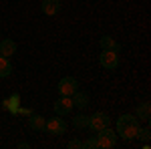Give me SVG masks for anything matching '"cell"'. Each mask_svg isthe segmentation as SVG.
Here are the masks:
<instances>
[{"instance_id":"5bb4252c","label":"cell","mask_w":151,"mask_h":149,"mask_svg":"<svg viewBox=\"0 0 151 149\" xmlns=\"http://www.w3.org/2000/svg\"><path fill=\"white\" fill-rule=\"evenodd\" d=\"M10 73H12L10 58H8V57H2V55H0V79H4V77H8Z\"/></svg>"},{"instance_id":"7c38bea8","label":"cell","mask_w":151,"mask_h":149,"mask_svg":"<svg viewBox=\"0 0 151 149\" xmlns=\"http://www.w3.org/2000/svg\"><path fill=\"white\" fill-rule=\"evenodd\" d=\"M70 99H73V105H75V107H79V109H85V107L89 105V95H87V93H81L79 89L73 93V97H70Z\"/></svg>"},{"instance_id":"9a60e30c","label":"cell","mask_w":151,"mask_h":149,"mask_svg":"<svg viewBox=\"0 0 151 149\" xmlns=\"http://www.w3.org/2000/svg\"><path fill=\"white\" fill-rule=\"evenodd\" d=\"M73 127L75 129H87L89 127V115H77L75 119H73Z\"/></svg>"},{"instance_id":"ac0fdd59","label":"cell","mask_w":151,"mask_h":149,"mask_svg":"<svg viewBox=\"0 0 151 149\" xmlns=\"http://www.w3.org/2000/svg\"><path fill=\"white\" fill-rule=\"evenodd\" d=\"M67 147H69V149H81V147H83V143L79 141V139H70Z\"/></svg>"},{"instance_id":"5b68a950","label":"cell","mask_w":151,"mask_h":149,"mask_svg":"<svg viewBox=\"0 0 151 149\" xmlns=\"http://www.w3.org/2000/svg\"><path fill=\"white\" fill-rule=\"evenodd\" d=\"M79 89V83L75 77H65V79L58 81V93L60 97H73V93Z\"/></svg>"},{"instance_id":"ffe728a7","label":"cell","mask_w":151,"mask_h":149,"mask_svg":"<svg viewBox=\"0 0 151 149\" xmlns=\"http://www.w3.org/2000/svg\"><path fill=\"white\" fill-rule=\"evenodd\" d=\"M18 147H20V149H28V143H26V141H22V143H18Z\"/></svg>"},{"instance_id":"4fadbf2b","label":"cell","mask_w":151,"mask_h":149,"mask_svg":"<svg viewBox=\"0 0 151 149\" xmlns=\"http://www.w3.org/2000/svg\"><path fill=\"white\" fill-rule=\"evenodd\" d=\"M139 121H149L151 119V105L149 103H141L137 107V115H135Z\"/></svg>"},{"instance_id":"30bf717a","label":"cell","mask_w":151,"mask_h":149,"mask_svg":"<svg viewBox=\"0 0 151 149\" xmlns=\"http://www.w3.org/2000/svg\"><path fill=\"white\" fill-rule=\"evenodd\" d=\"M45 123H47V119L42 115H36V113L28 115V125L32 131H45Z\"/></svg>"},{"instance_id":"3957f363","label":"cell","mask_w":151,"mask_h":149,"mask_svg":"<svg viewBox=\"0 0 151 149\" xmlns=\"http://www.w3.org/2000/svg\"><path fill=\"white\" fill-rule=\"evenodd\" d=\"M45 131H48L50 135H65V131H67V123H65V119H60V115H55V117L47 119V123H45Z\"/></svg>"},{"instance_id":"8992f818","label":"cell","mask_w":151,"mask_h":149,"mask_svg":"<svg viewBox=\"0 0 151 149\" xmlns=\"http://www.w3.org/2000/svg\"><path fill=\"white\" fill-rule=\"evenodd\" d=\"M109 123H111L109 115L101 113V111H99V113H93L89 117V129H93V131H101L105 127H109Z\"/></svg>"},{"instance_id":"52a82bcc","label":"cell","mask_w":151,"mask_h":149,"mask_svg":"<svg viewBox=\"0 0 151 149\" xmlns=\"http://www.w3.org/2000/svg\"><path fill=\"white\" fill-rule=\"evenodd\" d=\"M73 107H75V105H73V99H70V97H60L57 103H55V113L60 115V117H63V115H69L70 111H73Z\"/></svg>"},{"instance_id":"6da1fadb","label":"cell","mask_w":151,"mask_h":149,"mask_svg":"<svg viewBox=\"0 0 151 149\" xmlns=\"http://www.w3.org/2000/svg\"><path fill=\"white\" fill-rule=\"evenodd\" d=\"M137 129H139V119L135 115H121L117 119V137L131 141L137 135Z\"/></svg>"},{"instance_id":"277c9868","label":"cell","mask_w":151,"mask_h":149,"mask_svg":"<svg viewBox=\"0 0 151 149\" xmlns=\"http://www.w3.org/2000/svg\"><path fill=\"white\" fill-rule=\"evenodd\" d=\"M99 63L101 67L107 71H115L119 67V53H113V50H101L99 55Z\"/></svg>"},{"instance_id":"e0dca14e","label":"cell","mask_w":151,"mask_h":149,"mask_svg":"<svg viewBox=\"0 0 151 149\" xmlns=\"http://www.w3.org/2000/svg\"><path fill=\"white\" fill-rule=\"evenodd\" d=\"M83 147L85 149H99V141H97V137H91L83 143Z\"/></svg>"},{"instance_id":"9c48e42d","label":"cell","mask_w":151,"mask_h":149,"mask_svg":"<svg viewBox=\"0 0 151 149\" xmlns=\"http://www.w3.org/2000/svg\"><path fill=\"white\" fill-rule=\"evenodd\" d=\"M40 10H42V14H47V16H55L60 10V0H42Z\"/></svg>"},{"instance_id":"ba28073f","label":"cell","mask_w":151,"mask_h":149,"mask_svg":"<svg viewBox=\"0 0 151 149\" xmlns=\"http://www.w3.org/2000/svg\"><path fill=\"white\" fill-rule=\"evenodd\" d=\"M99 45H101L103 50H113V53H121L123 50V45L121 42H117L113 36H107V35L99 38Z\"/></svg>"},{"instance_id":"7a4b0ae2","label":"cell","mask_w":151,"mask_h":149,"mask_svg":"<svg viewBox=\"0 0 151 149\" xmlns=\"http://www.w3.org/2000/svg\"><path fill=\"white\" fill-rule=\"evenodd\" d=\"M97 133H99V135H97L99 149H111V147H115V143H117V131L109 129V127H105V129L97 131Z\"/></svg>"},{"instance_id":"2e32d148","label":"cell","mask_w":151,"mask_h":149,"mask_svg":"<svg viewBox=\"0 0 151 149\" xmlns=\"http://www.w3.org/2000/svg\"><path fill=\"white\" fill-rule=\"evenodd\" d=\"M135 137L137 139H141V141H143V143H149V139H151V131L149 129H147V127H145V129H137V135H135Z\"/></svg>"},{"instance_id":"8fae6325","label":"cell","mask_w":151,"mask_h":149,"mask_svg":"<svg viewBox=\"0 0 151 149\" xmlns=\"http://www.w3.org/2000/svg\"><path fill=\"white\" fill-rule=\"evenodd\" d=\"M14 53H16V42H14V40H10V38H4V40L0 42V55L10 58Z\"/></svg>"},{"instance_id":"d6986e66","label":"cell","mask_w":151,"mask_h":149,"mask_svg":"<svg viewBox=\"0 0 151 149\" xmlns=\"http://www.w3.org/2000/svg\"><path fill=\"white\" fill-rule=\"evenodd\" d=\"M16 113H22V115H26V117H28L32 111H30V109H22V107H20V109H16Z\"/></svg>"}]
</instances>
